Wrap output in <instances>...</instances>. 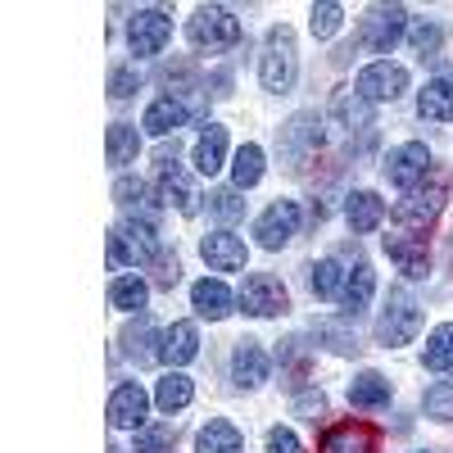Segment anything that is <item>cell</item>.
Instances as JSON below:
<instances>
[{
    "label": "cell",
    "mask_w": 453,
    "mask_h": 453,
    "mask_svg": "<svg viewBox=\"0 0 453 453\" xmlns=\"http://www.w3.org/2000/svg\"><path fill=\"white\" fill-rule=\"evenodd\" d=\"M159 258H164V245H159L155 222H150L145 213H127L119 226H113V236H109V263L127 268V263H159Z\"/></svg>",
    "instance_id": "cell-1"
},
{
    "label": "cell",
    "mask_w": 453,
    "mask_h": 453,
    "mask_svg": "<svg viewBox=\"0 0 453 453\" xmlns=\"http://www.w3.org/2000/svg\"><path fill=\"white\" fill-rule=\"evenodd\" d=\"M177 431L173 426H141L136 431V453H173Z\"/></svg>",
    "instance_id": "cell-41"
},
{
    "label": "cell",
    "mask_w": 453,
    "mask_h": 453,
    "mask_svg": "<svg viewBox=\"0 0 453 453\" xmlns=\"http://www.w3.org/2000/svg\"><path fill=\"white\" fill-rule=\"evenodd\" d=\"M345 218H349V226H354L358 236H367V232H376V226L386 222V200L376 196V191H349Z\"/></svg>",
    "instance_id": "cell-20"
},
{
    "label": "cell",
    "mask_w": 453,
    "mask_h": 453,
    "mask_svg": "<svg viewBox=\"0 0 453 453\" xmlns=\"http://www.w3.org/2000/svg\"><path fill=\"white\" fill-rule=\"evenodd\" d=\"M141 196H145V181L141 177H119V181H113V200H119V204H141Z\"/></svg>",
    "instance_id": "cell-43"
},
{
    "label": "cell",
    "mask_w": 453,
    "mask_h": 453,
    "mask_svg": "<svg viewBox=\"0 0 453 453\" xmlns=\"http://www.w3.org/2000/svg\"><path fill=\"white\" fill-rule=\"evenodd\" d=\"M241 449H245V435L232 422H222V418H213L196 435V453H241Z\"/></svg>",
    "instance_id": "cell-27"
},
{
    "label": "cell",
    "mask_w": 453,
    "mask_h": 453,
    "mask_svg": "<svg viewBox=\"0 0 453 453\" xmlns=\"http://www.w3.org/2000/svg\"><path fill=\"white\" fill-rule=\"evenodd\" d=\"M403 32H408V10L403 5H372L367 19L358 23V42L376 55H390Z\"/></svg>",
    "instance_id": "cell-7"
},
{
    "label": "cell",
    "mask_w": 453,
    "mask_h": 453,
    "mask_svg": "<svg viewBox=\"0 0 453 453\" xmlns=\"http://www.w3.org/2000/svg\"><path fill=\"white\" fill-rule=\"evenodd\" d=\"M331 109H335V119L345 123L349 132H372V127H376V109H372V100H363L354 87H340V91L331 96Z\"/></svg>",
    "instance_id": "cell-19"
},
{
    "label": "cell",
    "mask_w": 453,
    "mask_h": 453,
    "mask_svg": "<svg viewBox=\"0 0 453 453\" xmlns=\"http://www.w3.org/2000/svg\"><path fill=\"white\" fill-rule=\"evenodd\" d=\"M186 36H191L196 50H226L241 42V19L226 5H200L196 19L186 23Z\"/></svg>",
    "instance_id": "cell-5"
},
{
    "label": "cell",
    "mask_w": 453,
    "mask_h": 453,
    "mask_svg": "<svg viewBox=\"0 0 453 453\" xmlns=\"http://www.w3.org/2000/svg\"><path fill=\"white\" fill-rule=\"evenodd\" d=\"M345 322H349V318H345ZM345 322H331V318H322V322L313 326V335L322 340V345H326L331 354H358V335H354Z\"/></svg>",
    "instance_id": "cell-36"
},
{
    "label": "cell",
    "mask_w": 453,
    "mask_h": 453,
    "mask_svg": "<svg viewBox=\"0 0 453 453\" xmlns=\"http://www.w3.org/2000/svg\"><path fill=\"white\" fill-rule=\"evenodd\" d=\"M354 91L372 104H386V100H399L408 91V68L403 64H390V59H376L367 64L358 78H354Z\"/></svg>",
    "instance_id": "cell-9"
},
{
    "label": "cell",
    "mask_w": 453,
    "mask_h": 453,
    "mask_svg": "<svg viewBox=\"0 0 453 453\" xmlns=\"http://www.w3.org/2000/svg\"><path fill=\"white\" fill-rule=\"evenodd\" d=\"M295 412H299V418H309V422H318V412H326V399L322 395H299Z\"/></svg>",
    "instance_id": "cell-46"
},
{
    "label": "cell",
    "mask_w": 453,
    "mask_h": 453,
    "mask_svg": "<svg viewBox=\"0 0 453 453\" xmlns=\"http://www.w3.org/2000/svg\"><path fill=\"white\" fill-rule=\"evenodd\" d=\"M200 254H204V263L213 273H241L245 268V241L241 236H232V232H213V236H204L200 241Z\"/></svg>",
    "instance_id": "cell-16"
},
{
    "label": "cell",
    "mask_w": 453,
    "mask_h": 453,
    "mask_svg": "<svg viewBox=\"0 0 453 453\" xmlns=\"http://www.w3.org/2000/svg\"><path fill=\"white\" fill-rule=\"evenodd\" d=\"M145 299H150V281H141V277H119L109 286V304L123 313H141Z\"/></svg>",
    "instance_id": "cell-32"
},
{
    "label": "cell",
    "mask_w": 453,
    "mask_h": 453,
    "mask_svg": "<svg viewBox=\"0 0 453 453\" xmlns=\"http://www.w3.org/2000/svg\"><path fill=\"white\" fill-rule=\"evenodd\" d=\"M196 354H200V331H196V322H173V326L164 331V363L181 367V363H191Z\"/></svg>",
    "instance_id": "cell-25"
},
{
    "label": "cell",
    "mask_w": 453,
    "mask_h": 453,
    "mask_svg": "<svg viewBox=\"0 0 453 453\" xmlns=\"http://www.w3.org/2000/svg\"><path fill=\"white\" fill-rule=\"evenodd\" d=\"M422 363H426L431 372H449V367H453V322H444V326H435V331L426 335Z\"/></svg>",
    "instance_id": "cell-34"
},
{
    "label": "cell",
    "mask_w": 453,
    "mask_h": 453,
    "mask_svg": "<svg viewBox=\"0 0 453 453\" xmlns=\"http://www.w3.org/2000/svg\"><path fill=\"white\" fill-rule=\"evenodd\" d=\"M209 213H213L222 226L241 222V218H245V200H241L236 186H232V191H213V196H209Z\"/></svg>",
    "instance_id": "cell-38"
},
{
    "label": "cell",
    "mask_w": 453,
    "mask_h": 453,
    "mask_svg": "<svg viewBox=\"0 0 453 453\" xmlns=\"http://www.w3.org/2000/svg\"><path fill=\"white\" fill-rule=\"evenodd\" d=\"M268 453H304V449H299L295 431H286V426H273V431H268Z\"/></svg>",
    "instance_id": "cell-45"
},
{
    "label": "cell",
    "mask_w": 453,
    "mask_h": 453,
    "mask_svg": "<svg viewBox=\"0 0 453 453\" xmlns=\"http://www.w3.org/2000/svg\"><path fill=\"white\" fill-rule=\"evenodd\" d=\"M386 254L399 263V273L408 281L426 277V268H431V254H426V241L422 236H386Z\"/></svg>",
    "instance_id": "cell-17"
},
{
    "label": "cell",
    "mask_w": 453,
    "mask_h": 453,
    "mask_svg": "<svg viewBox=\"0 0 453 453\" xmlns=\"http://www.w3.org/2000/svg\"><path fill=\"white\" fill-rule=\"evenodd\" d=\"M322 453H376V431L363 422H345V426H331L322 435Z\"/></svg>",
    "instance_id": "cell-21"
},
{
    "label": "cell",
    "mask_w": 453,
    "mask_h": 453,
    "mask_svg": "<svg viewBox=\"0 0 453 453\" xmlns=\"http://www.w3.org/2000/svg\"><path fill=\"white\" fill-rule=\"evenodd\" d=\"M408 42H412V50H418L422 59H431L440 50V42H444V27L435 19H418V23L408 27Z\"/></svg>",
    "instance_id": "cell-37"
},
{
    "label": "cell",
    "mask_w": 453,
    "mask_h": 453,
    "mask_svg": "<svg viewBox=\"0 0 453 453\" xmlns=\"http://www.w3.org/2000/svg\"><path fill=\"white\" fill-rule=\"evenodd\" d=\"M322 145V119L313 109H304V113H295V119L277 132V150H281V159H286V168H304L309 164V155Z\"/></svg>",
    "instance_id": "cell-6"
},
{
    "label": "cell",
    "mask_w": 453,
    "mask_h": 453,
    "mask_svg": "<svg viewBox=\"0 0 453 453\" xmlns=\"http://www.w3.org/2000/svg\"><path fill=\"white\" fill-rule=\"evenodd\" d=\"M422 408H426V418H435V422H453V381H435L426 390Z\"/></svg>",
    "instance_id": "cell-39"
},
{
    "label": "cell",
    "mask_w": 453,
    "mask_h": 453,
    "mask_svg": "<svg viewBox=\"0 0 453 453\" xmlns=\"http://www.w3.org/2000/svg\"><path fill=\"white\" fill-rule=\"evenodd\" d=\"M155 191H159V200H164L168 209H177V213H186V218L200 213V191H196V181L186 177L177 164H173V168H159Z\"/></svg>",
    "instance_id": "cell-15"
},
{
    "label": "cell",
    "mask_w": 453,
    "mask_h": 453,
    "mask_svg": "<svg viewBox=\"0 0 453 453\" xmlns=\"http://www.w3.org/2000/svg\"><path fill=\"white\" fill-rule=\"evenodd\" d=\"M418 331H422V304L412 299L408 286H390L386 309L376 318V340H381L386 349H399L408 340H418Z\"/></svg>",
    "instance_id": "cell-2"
},
{
    "label": "cell",
    "mask_w": 453,
    "mask_h": 453,
    "mask_svg": "<svg viewBox=\"0 0 453 453\" xmlns=\"http://www.w3.org/2000/svg\"><path fill=\"white\" fill-rule=\"evenodd\" d=\"M159 340V331H155V318L150 313H136V322L123 331V345H127V354L145 367V363H155V358H164V345H155Z\"/></svg>",
    "instance_id": "cell-22"
},
{
    "label": "cell",
    "mask_w": 453,
    "mask_h": 453,
    "mask_svg": "<svg viewBox=\"0 0 453 453\" xmlns=\"http://www.w3.org/2000/svg\"><path fill=\"white\" fill-rule=\"evenodd\" d=\"M232 181H236V191H250V186L263 181V150L254 141H245L236 150V164H232Z\"/></svg>",
    "instance_id": "cell-33"
},
{
    "label": "cell",
    "mask_w": 453,
    "mask_h": 453,
    "mask_svg": "<svg viewBox=\"0 0 453 453\" xmlns=\"http://www.w3.org/2000/svg\"><path fill=\"white\" fill-rule=\"evenodd\" d=\"M273 372V358L268 349L258 345V340H236V354H232V381L241 390H258L263 381H268Z\"/></svg>",
    "instance_id": "cell-13"
},
{
    "label": "cell",
    "mask_w": 453,
    "mask_h": 453,
    "mask_svg": "<svg viewBox=\"0 0 453 453\" xmlns=\"http://www.w3.org/2000/svg\"><path fill=\"white\" fill-rule=\"evenodd\" d=\"M345 268H340L335 258H322V263H313V295L318 299H340L345 295Z\"/></svg>",
    "instance_id": "cell-35"
},
{
    "label": "cell",
    "mask_w": 453,
    "mask_h": 453,
    "mask_svg": "<svg viewBox=\"0 0 453 453\" xmlns=\"http://www.w3.org/2000/svg\"><path fill=\"white\" fill-rule=\"evenodd\" d=\"M191 304H196V313L200 318H209V322H222L226 313H232V304H241V299L226 290L218 277H204V281H196L191 286Z\"/></svg>",
    "instance_id": "cell-18"
},
{
    "label": "cell",
    "mask_w": 453,
    "mask_h": 453,
    "mask_svg": "<svg viewBox=\"0 0 453 453\" xmlns=\"http://www.w3.org/2000/svg\"><path fill=\"white\" fill-rule=\"evenodd\" d=\"M186 119H191V104H181L177 96H164V100H155V104L145 109L141 127H145V132H155V136H173Z\"/></svg>",
    "instance_id": "cell-23"
},
{
    "label": "cell",
    "mask_w": 453,
    "mask_h": 453,
    "mask_svg": "<svg viewBox=\"0 0 453 453\" xmlns=\"http://www.w3.org/2000/svg\"><path fill=\"white\" fill-rule=\"evenodd\" d=\"M236 299H241V309H245L250 318H281V313L290 309L286 286H281L277 277H268V273H250Z\"/></svg>",
    "instance_id": "cell-10"
},
{
    "label": "cell",
    "mask_w": 453,
    "mask_h": 453,
    "mask_svg": "<svg viewBox=\"0 0 453 453\" xmlns=\"http://www.w3.org/2000/svg\"><path fill=\"white\" fill-rule=\"evenodd\" d=\"M145 408H150V395L136 381H123L119 390H113V399H109V426L113 431H141Z\"/></svg>",
    "instance_id": "cell-14"
},
{
    "label": "cell",
    "mask_w": 453,
    "mask_h": 453,
    "mask_svg": "<svg viewBox=\"0 0 453 453\" xmlns=\"http://www.w3.org/2000/svg\"><path fill=\"white\" fill-rule=\"evenodd\" d=\"M173 42V14L159 10V5H150V10H136L132 23H127V46L132 55L150 59V55H164V46Z\"/></svg>",
    "instance_id": "cell-8"
},
{
    "label": "cell",
    "mask_w": 453,
    "mask_h": 453,
    "mask_svg": "<svg viewBox=\"0 0 453 453\" xmlns=\"http://www.w3.org/2000/svg\"><path fill=\"white\" fill-rule=\"evenodd\" d=\"M426 173H435V168H431V150L422 141H403L386 155V177H390V186H399V191L422 186Z\"/></svg>",
    "instance_id": "cell-11"
},
{
    "label": "cell",
    "mask_w": 453,
    "mask_h": 453,
    "mask_svg": "<svg viewBox=\"0 0 453 453\" xmlns=\"http://www.w3.org/2000/svg\"><path fill=\"white\" fill-rule=\"evenodd\" d=\"M222 159H226V127L209 123L204 136L196 141V168H200L204 177H213V173L222 168Z\"/></svg>",
    "instance_id": "cell-29"
},
{
    "label": "cell",
    "mask_w": 453,
    "mask_h": 453,
    "mask_svg": "<svg viewBox=\"0 0 453 453\" xmlns=\"http://www.w3.org/2000/svg\"><path fill=\"white\" fill-rule=\"evenodd\" d=\"M109 453H123V449H109Z\"/></svg>",
    "instance_id": "cell-47"
},
{
    "label": "cell",
    "mask_w": 453,
    "mask_h": 453,
    "mask_svg": "<svg viewBox=\"0 0 453 453\" xmlns=\"http://www.w3.org/2000/svg\"><path fill=\"white\" fill-rule=\"evenodd\" d=\"M372 290H376V273L367 268V263H354L349 277H345V295H340V304H345V318L349 322L372 304Z\"/></svg>",
    "instance_id": "cell-24"
},
{
    "label": "cell",
    "mask_w": 453,
    "mask_h": 453,
    "mask_svg": "<svg viewBox=\"0 0 453 453\" xmlns=\"http://www.w3.org/2000/svg\"><path fill=\"white\" fill-rule=\"evenodd\" d=\"M390 395H395V390H390V381H386L381 372H358L354 386H349V403H354V408H386Z\"/></svg>",
    "instance_id": "cell-28"
},
{
    "label": "cell",
    "mask_w": 453,
    "mask_h": 453,
    "mask_svg": "<svg viewBox=\"0 0 453 453\" xmlns=\"http://www.w3.org/2000/svg\"><path fill=\"white\" fill-rule=\"evenodd\" d=\"M299 222H304L299 204H295V200H277V204H268V209L258 213L254 236H258L263 250H281V245H290V241L299 236Z\"/></svg>",
    "instance_id": "cell-12"
},
{
    "label": "cell",
    "mask_w": 453,
    "mask_h": 453,
    "mask_svg": "<svg viewBox=\"0 0 453 453\" xmlns=\"http://www.w3.org/2000/svg\"><path fill=\"white\" fill-rule=\"evenodd\" d=\"M104 150H109V164L113 168H127L136 159V150H141V132L132 123H113L109 136H104Z\"/></svg>",
    "instance_id": "cell-31"
},
{
    "label": "cell",
    "mask_w": 453,
    "mask_h": 453,
    "mask_svg": "<svg viewBox=\"0 0 453 453\" xmlns=\"http://www.w3.org/2000/svg\"><path fill=\"white\" fill-rule=\"evenodd\" d=\"M191 399H196V381H191V376H181V372H168L159 381V390H155L159 412H181Z\"/></svg>",
    "instance_id": "cell-30"
},
{
    "label": "cell",
    "mask_w": 453,
    "mask_h": 453,
    "mask_svg": "<svg viewBox=\"0 0 453 453\" xmlns=\"http://www.w3.org/2000/svg\"><path fill=\"white\" fill-rule=\"evenodd\" d=\"M444 200H449V181H444V173H431V186L426 181L412 186V191L395 204V222L408 226V236H422L435 222V213L444 209Z\"/></svg>",
    "instance_id": "cell-4"
},
{
    "label": "cell",
    "mask_w": 453,
    "mask_h": 453,
    "mask_svg": "<svg viewBox=\"0 0 453 453\" xmlns=\"http://www.w3.org/2000/svg\"><path fill=\"white\" fill-rule=\"evenodd\" d=\"M136 87H141V68L136 64H119V68L109 73V96L113 100H127Z\"/></svg>",
    "instance_id": "cell-42"
},
{
    "label": "cell",
    "mask_w": 453,
    "mask_h": 453,
    "mask_svg": "<svg viewBox=\"0 0 453 453\" xmlns=\"http://www.w3.org/2000/svg\"><path fill=\"white\" fill-rule=\"evenodd\" d=\"M418 113L431 119V123H453V82L449 78L426 82L422 96H418Z\"/></svg>",
    "instance_id": "cell-26"
},
{
    "label": "cell",
    "mask_w": 453,
    "mask_h": 453,
    "mask_svg": "<svg viewBox=\"0 0 453 453\" xmlns=\"http://www.w3.org/2000/svg\"><path fill=\"white\" fill-rule=\"evenodd\" d=\"M340 23H345V10H340L335 0L313 5V36H318V42H331V36L340 32Z\"/></svg>",
    "instance_id": "cell-40"
},
{
    "label": "cell",
    "mask_w": 453,
    "mask_h": 453,
    "mask_svg": "<svg viewBox=\"0 0 453 453\" xmlns=\"http://www.w3.org/2000/svg\"><path fill=\"white\" fill-rule=\"evenodd\" d=\"M177 277H181V263H177V254H164V258L155 263V286L173 290V286H177Z\"/></svg>",
    "instance_id": "cell-44"
},
{
    "label": "cell",
    "mask_w": 453,
    "mask_h": 453,
    "mask_svg": "<svg viewBox=\"0 0 453 453\" xmlns=\"http://www.w3.org/2000/svg\"><path fill=\"white\" fill-rule=\"evenodd\" d=\"M258 78H263V91L273 96H286L299 78V55H295V32L281 23L268 32V42H263V59H258Z\"/></svg>",
    "instance_id": "cell-3"
}]
</instances>
